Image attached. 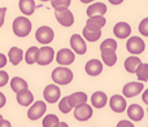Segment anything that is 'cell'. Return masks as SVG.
Listing matches in <instances>:
<instances>
[{
    "instance_id": "d590c367",
    "label": "cell",
    "mask_w": 148,
    "mask_h": 127,
    "mask_svg": "<svg viewBox=\"0 0 148 127\" xmlns=\"http://www.w3.org/2000/svg\"><path fill=\"white\" fill-rule=\"evenodd\" d=\"M5 14H7V8H5V7L0 8V29H1V27H3V25H4Z\"/></svg>"
},
{
    "instance_id": "5b68a950",
    "label": "cell",
    "mask_w": 148,
    "mask_h": 127,
    "mask_svg": "<svg viewBox=\"0 0 148 127\" xmlns=\"http://www.w3.org/2000/svg\"><path fill=\"white\" fill-rule=\"evenodd\" d=\"M46 112H47V104L44 101H42V100H39V101H35L30 105V108L27 110V117L31 121H38L43 117Z\"/></svg>"
},
{
    "instance_id": "83f0119b",
    "label": "cell",
    "mask_w": 148,
    "mask_h": 127,
    "mask_svg": "<svg viewBox=\"0 0 148 127\" xmlns=\"http://www.w3.org/2000/svg\"><path fill=\"white\" fill-rule=\"evenodd\" d=\"M38 47H30L27 51L25 52V61L29 65H33V64H36V57H38Z\"/></svg>"
},
{
    "instance_id": "b9f144b4",
    "label": "cell",
    "mask_w": 148,
    "mask_h": 127,
    "mask_svg": "<svg viewBox=\"0 0 148 127\" xmlns=\"http://www.w3.org/2000/svg\"><path fill=\"white\" fill-rule=\"evenodd\" d=\"M108 1H109L110 4H113V5H120V4H122L123 3V0H108Z\"/></svg>"
},
{
    "instance_id": "5bb4252c",
    "label": "cell",
    "mask_w": 148,
    "mask_h": 127,
    "mask_svg": "<svg viewBox=\"0 0 148 127\" xmlns=\"http://www.w3.org/2000/svg\"><path fill=\"white\" fill-rule=\"evenodd\" d=\"M109 107L110 109L114 113H123L127 108V104H126V99L122 96V95H113L109 100Z\"/></svg>"
},
{
    "instance_id": "603a6c76",
    "label": "cell",
    "mask_w": 148,
    "mask_h": 127,
    "mask_svg": "<svg viewBox=\"0 0 148 127\" xmlns=\"http://www.w3.org/2000/svg\"><path fill=\"white\" fill-rule=\"evenodd\" d=\"M8 60H9V62L12 64V65H18L21 61H22L23 59V51L21 48H18V47H12V48L9 49V52H8Z\"/></svg>"
},
{
    "instance_id": "30bf717a",
    "label": "cell",
    "mask_w": 148,
    "mask_h": 127,
    "mask_svg": "<svg viewBox=\"0 0 148 127\" xmlns=\"http://www.w3.org/2000/svg\"><path fill=\"white\" fill-rule=\"evenodd\" d=\"M73 109H74V118H75L77 121H79V122H86V121H88L90 118L92 117V114H94L92 107L88 105L87 102L86 104L78 105V107L73 108Z\"/></svg>"
},
{
    "instance_id": "44dd1931",
    "label": "cell",
    "mask_w": 148,
    "mask_h": 127,
    "mask_svg": "<svg viewBox=\"0 0 148 127\" xmlns=\"http://www.w3.org/2000/svg\"><path fill=\"white\" fill-rule=\"evenodd\" d=\"M101 51V60L103 64H105L107 66H114L117 62V53L116 49H100Z\"/></svg>"
},
{
    "instance_id": "f35d334b",
    "label": "cell",
    "mask_w": 148,
    "mask_h": 127,
    "mask_svg": "<svg viewBox=\"0 0 148 127\" xmlns=\"http://www.w3.org/2000/svg\"><path fill=\"white\" fill-rule=\"evenodd\" d=\"M5 102H7V97H5L4 94H1V92H0V108L4 107Z\"/></svg>"
},
{
    "instance_id": "4316f807",
    "label": "cell",
    "mask_w": 148,
    "mask_h": 127,
    "mask_svg": "<svg viewBox=\"0 0 148 127\" xmlns=\"http://www.w3.org/2000/svg\"><path fill=\"white\" fill-rule=\"evenodd\" d=\"M134 74H136V76H138V79L140 82H147L148 81V64L140 62Z\"/></svg>"
},
{
    "instance_id": "1f68e13d",
    "label": "cell",
    "mask_w": 148,
    "mask_h": 127,
    "mask_svg": "<svg viewBox=\"0 0 148 127\" xmlns=\"http://www.w3.org/2000/svg\"><path fill=\"white\" fill-rule=\"evenodd\" d=\"M53 9H61V8H69L72 0H49Z\"/></svg>"
},
{
    "instance_id": "277c9868",
    "label": "cell",
    "mask_w": 148,
    "mask_h": 127,
    "mask_svg": "<svg viewBox=\"0 0 148 127\" xmlns=\"http://www.w3.org/2000/svg\"><path fill=\"white\" fill-rule=\"evenodd\" d=\"M35 39L43 46H48L55 39V31L49 26H40L35 31Z\"/></svg>"
},
{
    "instance_id": "4dcf8cb0",
    "label": "cell",
    "mask_w": 148,
    "mask_h": 127,
    "mask_svg": "<svg viewBox=\"0 0 148 127\" xmlns=\"http://www.w3.org/2000/svg\"><path fill=\"white\" fill-rule=\"evenodd\" d=\"M59 109L61 113H64V114H66V113H70L73 110V108L70 107V104L68 102V96L62 97L61 100H60L59 102Z\"/></svg>"
},
{
    "instance_id": "8992f818",
    "label": "cell",
    "mask_w": 148,
    "mask_h": 127,
    "mask_svg": "<svg viewBox=\"0 0 148 127\" xmlns=\"http://www.w3.org/2000/svg\"><path fill=\"white\" fill-rule=\"evenodd\" d=\"M126 49L130 52L131 55L136 56V55H140L144 52L146 49V43L142 38L139 36H130L126 42Z\"/></svg>"
},
{
    "instance_id": "d6a6232c",
    "label": "cell",
    "mask_w": 148,
    "mask_h": 127,
    "mask_svg": "<svg viewBox=\"0 0 148 127\" xmlns=\"http://www.w3.org/2000/svg\"><path fill=\"white\" fill-rule=\"evenodd\" d=\"M116 49L117 51V42L114 39H105L101 44H100V49Z\"/></svg>"
},
{
    "instance_id": "9c48e42d",
    "label": "cell",
    "mask_w": 148,
    "mask_h": 127,
    "mask_svg": "<svg viewBox=\"0 0 148 127\" xmlns=\"http://www.w3.org/2000/svg\"><path fill=\"white\" fill-rule=\"evenodd\" d=\"M144 89V83L143 82H130L126 83L122 88V96L125 99H131V97L138 96L139 94H142V91Z\"/></svg>"
},
{
    "instance_id": "e0dca14e",
    "label": "cell",
    "mask_w": 148,
    "mask_h": 127,
    "mask_svg": "<svg viewBox=\"0 0 148 127\" xmlns=\"http://www.w3.org/2000/svg\"><path fill=\"white\" fill-rule=\"evenodd\" d=\"M113 33L118 39H126L131 34V26L127 22H117L113 27Z\"/></svg>"
},
{
    "instance_id": "ffe728a7",
    "label": "cell",
    "mask_w": 148,
    "mask_h": 127,
    "mask_svg": "<svg viewBox=\"0 0 148 127\" xmlns=\"http://www.w3.org/2000/svg\"><path fill=\"white\" fill-rule=\"evenodd\" d=\"M107 10H108V8L104 3L96 1L88 5V8H87V16L88 17H92V16H104L107 13Z\"/></svg>"
},
{
    "instance_id": "bcb514c9",
    "label": "cell",
    "mask_w": 148,
    "mask_h": 127,
    "mask_svg": "<svg viewBox=\"0 0 148 127\" xmlns=\"http://www.w3.org/2000/svg\"><path fill=\"white\" fill-rule=\"evenodd\" d=\"M1 119H3V115H1V114H0V121H1Z\"/></svg>"
},
{
    "instance_id": "4fadbf2b",
    "label": "cell",
    "mask_w": 148,
    "mask_h": 127,
    "mask_svg": "<svg viewBox=\"0 0 148 127\" xmlns=\"http://www.w3.org/2000/svg\"><path fill=\"white\" fill-rule=\"evenodd\" d=\"M75 60V53L69 48H62L56 53V62L60 66H68L74 62Z\"/></svg>"
},
{
    "instance_id": "6da1fadb",
    "label": "cell",
    "mask_w": 148,
    "mask_h": 127,
    "mask_svg": "<svg viewBox=\"0 0 148 127\" xmlns=\"http://www.w3.org/2000/svg\"><path fill=\"white\" fill-rule=\"evenodd\" d=\"M31 29H33L31 21L27 17H23V16L16 17L12 23V30L14 35L18 38H26L31 33Z\"/></svg>"
},
{
    "instance_id": "ac0fdd59",
    "label": "cell",
    "mask_w": 148,
    "mask_h": 127,
    "mask_svg": "<svg viewBox=\"0 0 148 127\" xmlns=\"http://www.w3.org/2000/svg\"><path fill=\"white\" fill-rule=\"evenodd\" d=\"M127 115L131 121L139 122L144 118V109L138 104H131L127 107Z\"/></svg>"
},
{
    "instance_id": "cb8c5ba5",
    "label": "cell",
    "mask_w": 148,
    "mask_h": 127,
    "mask_svg": "<svg viewBox=\"0 0 148 127\" xmlns=\"http://www.w3.org/2000/svg\"><path fill=\"white\" fill-rule=\"evenodd\" d=\"M18 8L25 16H31L35 12V1L34 0H20L18 1Z\"/></svg>"
},
{
    "instance_id": "7bdbcfd3",
    "label": "cell",
    "mask_w": 148,
    "mask_h": 127,
    "mask_svg": "<svg viewBox=\"0 0 148 127\" xmlns=\"http://www.w3.org/2000/svg\"><path fill=\"white\" fill-rule=\"evenodd\" d=\"M56 127H69V125H68L66 122H59L56 125Z\"/></svg>"
},
{
    "instance_id": "2e32d148",
    "label": "cell",
    "mask_w": 148,
    "mask_h": 127,
    "mask_svg": "<svg viewBox=\"0 0 148 127\" xmlns=\"http://www.w3.org/2000/svg\"><path fill=\"white\" fill-rule=\"evenodd\" d=\"M16 99H17V102L21 107H30L34 102V95L31 94L29 88H25L16 92Z\"/></svg>"
},
{
    "instance_id": "f6af8a7d",
    "label": "cell",
    "mask_w": 148,
    "mask_h": 127,
    "mask_svg": "<svg viewBox=\"0 0 148 127\" xmlns=\"http://www.w3.org/2000/svg\"><path fill=\"white\" fill-rule=\"evenodd\" d=\"M40 1H43V3H46V1H49V0H40Z\"/></svg>"
},
{
    "instance_id": "7a4b0ae2",
    "label": "cell",
    "mask_w": 148,
    "mask_h": 127,
    "mask_svg": "<svg viewBox=\"0 0 148 127\" xmlns=\"http://www.w3.org/2000/svg\"><path fill=\"white\" fill-rule=\"evenodd\" d=\"M51 78L55 82V84L66 86V84L72 83L74 75H73V71L69 68H66V66H59V68L52 70Z\"/></svg>"
},
{
    "instance_id": "ee69618b",
    "label": "cell",
    "mask_w": 148,
    "mask_h": 127,
    "mask_svg": "<svg viewBox=\"0 0 148 127\" xmlns=\"http://www.w3.org/2000/svg\"><path fill=\"white\" fill-rule=\"evenodd\" d=\"M82 3H83V4H88V3H94L95 0H81Z\"/></svg>"
},
{
    "instance_id": "8d00e7d4",
    "label": "cell",
    "mask_w": 148,
    "mask_h": 127,
    "mask_svg": "<svg viewBox=\"0 0 148 127\" xmlns=\"http://www.w3.org/2000/svg\"><path fill=\"white\" fill-rule=\"evenodd\" d=\"M117 127H135L133 125L131 121H127V119H122L117 123Z\"/></svg>"
},
{
    "instance_id": "74e56055",
    "label": "cell",
    "mask_w": 148,
    "mask_h": 127,
    "mask_svg": "<svg viewBox=\"0 0 148 127\" xmlns=\"http://www.w3.org/2000/svg\"><path fill=\"white\" fill-rule=\"evenodd\" d=\"M8 64V59H7V56L5 55H3V53H0V69H3L5 65Z\"/></svg>"
},
{
    "instance_id": "ba28073f",
    "label": "cell",
    "mask_w": 148,
    "mask_h": 127,
    "mask_svg": "<svg viewBox=\"0 0 148 127\" xmlns=\"http://www.w3.org/2000/svg\"><path fill=\"white\" fill-rule=\"evenodd\" d=\"M55 59V51L52 47L49 46H43L42 48L38 49V57H36V64L40 66L49 65Z\"/></svg>"
},
{
    "instance_id": "f1b7e54d",
    "label": "cell",
    "mask_w": 148,
    "mask_h": 127,
    "mask_svg": "<svg viewBox=\"0 0 148 127\" xmlns=\"http://www.w3.org/2000/svg\"><path fill=\"white\" fill-rule=\"evenodd\" d=\"M59 122H60V119L56 114H47V115H44L42 126L43 127H56V125Z\"/></svg>"
},
{
    "instance_id": "484cf974",
    "label": "cell",
    "mask_w": 148,
    "mask_h": 127,
    "mask_svg": "<svg viewBox=\"0 0 148 127\" xmlns=\"http://www.w3.org/2000/svg\"><path fill=\"white\" fill-rule=\"evenodd\" d=\"M10 88L13 89V92H18L21 89L29 88V83L21 76H13L10 79Z\"/></svg>"
},
{
    "instance_id": "f546056e",
    "label": "cell",
    "mask_w": 148,
    "mask_h": 127,
    "mask_svg": "<svg viewBox=\"0 0 148 127\" xmlns=\"http://www.w3.org/2000/svg\"><path fill=\"white\" fill-rule=\"evenodd\" d=\"M88 22L94 23V25L99 26L100 29H103L105 26V23H107V20H105L104 16H92V17H88Z\"/></svg>"
},
{
    "instance_id": "836d02e7",
    "label": "cell",
    "mask_w": 148,
    "mask_h": 127,
    "mask_svg": "<svg viewBox=\"0 0 148 127\" xmlns=\"http://www.w3.org/2000/svg\"><path fill=\"white\" fill-rule=\"evenodd\" d=\"M139 31L143 36H148V18H143L142 22L139 23Z\"/></svg>"
},
{
    "instance_id": "d4e9b609",
    "label": "cell",
    "mask_w": 148,
    "mask_h": 127,
    "mask_svg": "<svg viewBox=\"0 0 148 127\" xmlns=\"http://www.w3.org/2000/svg\"><path fill=\"white\" fill-rule=\"evenodd\" d=\"M142 62V60L139 59L138 56H130V57H127V59L125 60V64H123V66H125V69H126V71L127 73H135V70H136V68L139 66V64Z\"/></svg>"
},
{
    "instance_id": "3957f363",
    "label": "cell",
    "mask_w": 148,
    "mask_h": 127,
    "mask_svg": "<svg viewBox=\"0 0 148 127\" xmlns=\"http://www.w3.org/2000/svg\"><path fill=\"white\" fill-rule=\"evenodd\" d=\"M100 36H101V29L87 21L82 31V38L87 42H96L100 39Z\"/></svg>"
},
{
    "instance_id": "d6986e66",
    "label": "cell",
    "mask_w": 148,
    "mask_h": 127,
    "mask_svg": "<svg viewBox=\"0 0 148 127\" xmlns=\"http://www.w3.org/2000/svg\"><path fill=\"white\" fill-rule=\"evenodd\" d=\"M107 102H108V96H107V94H104L103 91H96L92 94L91 104L94 108L101 109V108H104L105 105H107Z\"/></svg>"
},
{
    "instance_id": "9a60e30c",
    "label": "cell",
    "mask_w": 148,
    "mask_h": 127,
    "mask_svg": "<svg viewBox=\"0 0 148 127\" xmlns=\"http://www.w3.org/2000/svg\"><path fill=\"white\" fill-rule=\"evenodd\" d=\"M84 71H86L90 76L100 75L103 71V62L99 61L97 59H91L90 61L86 62V65H84Z\"/></svg>"
},
{
    "instance_id": "8fae6325",
    "label": "cell",
    "mask_w": 148,
    "mask_h": 127,
    "mask_svg": "<svg viewBox=\"0 0 148 127\" xmlns=\"http://www.w3.org/2000/svg\"><path fill=\"white\" fill-rule=\"evenodd\" d=\"M60 96H61V91H60V87L57 84H48L46 86L43 91V97L47 102L49 104H55L60 100Z\"/></svg>"
},
{
    "instance_id": "e575fe53",
    "label": "cell",
    "mask_w": 148,
    "mask_h": 127,
    "mask_svg": "<svg viewBox=\"0 0 148 127\" xmlns=\"http://www.w3.org/2000/svg\"><path fill=\"white\" fill-rule=\"evenodd\" d=\"M8 82H9V75H8V73L4 70H0V87H4Z\"/></svg>"
},
{
    "instance_id": "7c38bea8",
    "label": "cell",
    "mask_w": 148,
    "mask_h": 127,
    "mask_svg": "<svg viewBox=\"0 0 148 127\" xmlns=\"http://www.w3.org/2000/svg\"><path fill=\"white\" fill-rule=\"evenodd\" d=\"M70 47H72V51L77 55H84L87 52L86 40L79 34H73L70 36Z\"/></svg>"
},
{
    "instance_id": "7402d4cb",
    "label": "cell",
    "mask_w": 148,
    "mask_h": 127,
    "mask_svg": "<svg viewBox=\"0 0 148 127\" xmlns=\"http://www.w3.org/2000/svg\"><path fill=\"white\" fill-rule=\"evenodd\" d=\"M68 102L70 104L72 108H75L78 105L86 104L87 102V95L84 92H74V94L68 96Z\"/></svg>"
},
{
    "instance_id": "52a82bcc",
    "label": "cell",
    "mask_w": 148,
    "mask_h": 127,
    "mask_svg": "<svg viewBox=\"0 0 148 127\" xmlns=\"http://www.w3.org/2000/svg\"><path fill=\"white\" fill-rule=\"evenodd\" d=\"M55 17L59 21V23L64 27H70L74 23V16L69 8H61V9H55Z\"/></svg>"
},
{
    "instance_id": "60d3db41",
    "label": "cell",
    "mask_w": 148,
    "mask_h": 127,
    "mask_svg": "<svg viewBox=\"0 0 148 127\" xmlns=\"http://www.w3.org/2000/svg\"><path fill=\"white\" fill-rule=\"evenodd\" d=\"M143 101L144 104H148V89H143Z\"/></svg>"
},
{
    "instance_id": "ab89813d",
    "label": "cell",
    "mask_w": 148,
    "mask_h": 127,
    "mask_svg": "<svg viewBox=\"0 0 148 127\" xmlns=\"http://www.w3.org/2000/svg\"><path fill=\"white\" fill-rule=\"evenodd\" d=\"M0 127H12V125H10L9 121H7V119L3 118V119L0 121Z\"/></svg>"
}]
</instances>
